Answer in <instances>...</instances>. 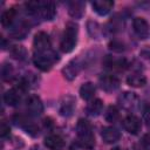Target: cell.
Returning <instances> with one entry per match:
<instances>
[{"label":"cell","instance_id":"obj_28","mask_svg":"<svg viewBox=\"0 0 150 150\" xmlns=\"http://www.w3.org/2000/svg\"><path fill=\"white\" fill-rule=\"evenodd\" d=\"M109 49L114 50V52H117V53H121L124 50V45L118 41V40H112L109 42Z\"/></svg>","mask_w":150,"mask_h":150},{"label":"cell","instance_id":"obj_30","mask_svg":"<svg viewBox=\"0 0 150 150\" xmlns=\"http://www.w3.org/2000/svg\"><path fill=\"white\" fill-rule=\"evenodd\" d=\"M139 55H141L144 60H146L148 62H150V47H148V46L143 47V48L141 49V52H139Z\"/></svg>","mask_w":150,"mask_h":150},{"label":"cell","instance_id":"obj_13","mask_svg":"<svg viewBox=\"0 0 150 150\" xmlns=\"http://www.w3.org/2000/svg\"><path fill=\"white\" fill-rule=\"evenodd\" d=\"M93 9L98 14V15H107L111 8L114 7V1L111 0H96L91 2Z\"/></svg>","mask_w":150,"mask_h":150},{"label":"cell","instance_id":"obj_15","mask_svg":"<svg viewBox=\"0 0 150 150\" xmlns=\"http://www.w3.org/2000/svg\"><path fill=\"white\" fill-rule=\"evenodd\" d=\"M74 109H75V100H74L71 96H67V97H64L63 101L61 102L59 111H60V115H61V116L69 117V116L73 115Z\"/></svg>","mask_w":150,"mask_h":150},{"label":"cell","instance_id":"obj_19","mask_svg":"<svg viewBox=\"0 0 150 150\" xmlns=\"http://www.w3.org/2000/svg\"><path fill=\"white\" fill-rule=\"evenodd\" d=\"M103 109V102L100 98H95L93 101H90L87 105V114L90 116H98L102 112Z\"/></svg>","mask_w":150,"mask_h":150},{"label":"cell","instance_id":"obj_8","mask_svg":"<svg viewBox=\"0 0 150 150\" xmlns=\"http://www.w3.org/2000/svg\"><path fill=\"white\" fill-rule=\"evenodd\" d=\"M38 13L40 14V16L43 20H53L55 18V14H56V9H55L54 2H52V1L39 2Z\"/></svg>","mask_w":150,"mask_h":150},{"label":"cell","instance_id":"obj_16","mask_svg":"<svg viewBox=\"0 0 150 150\" xmlns=\"http://www.w3.org/2000/svg\"><path fill=\"white\" fill-rule=\"evenodd\" d=\"M45 145L49 150H62L64 146V141L59 135H49L45 138Z\"/></svg>","mask_w":150,"mask_h":150},{"label":"cell","instance_id":"obj_33","mask_svg":"<svg viewBox=\"0 0 150 150\" xmlns=\"http://www.w3.org/2000/svg\"><path fill=\"white\" fill-rule=\"evenodd\" d=\"M134 150H145V149L142 146V144H136L134 145Z\"/></svg>","mask_w":150,"mask_h":150},{"label":"cell","instance_id":"obj_10","mask_svg":"<svg viewBox=\"0 0 150 150\" xmlns=\"http://www.w3.org/2000/svg\"><path fill=\"white\" fill-rule=\"evenodd\" d=\"M134 32L139 39H146L149 36V23L144 18H135L132 21Z\"/></svg>","mask_w":150,"mask_h":150},{"label":"cell","instance_id":"obj_11","mask_svg":"<svg viewBox=\"0 0 150 150\" xmlns=\"http://www.w3.org/2000/svg\"><path fill=\"white\" fill-rule=\"evenodd\" d=\"M100 86L104 91L111 93L120 87V80L114 75H102L100 77Z\"/></svg>","mask_w":150,"mask_h":150},{"label":"cell","instance_id":"obj_3","mask_svg":"<svg viewBox=\"0 0 150 150\" xmlns=\"http://www.w3.org/2000/svg\"><path fill=\"white\" fill-rule=\"evenodd\" d=\"M59 60L56 53H54L52 49L50 50H47V52H41V53H38L35 52L34 53V56H33V62L34 64L42 71H48L52 66Z\"/></svg>","mask_w":150,"mask_h":150},{"label":"cell","instance_id":"obj_4","mask_svg":"<svg viewBox=\"0 0 150 150\" xmlns=\"http://www.w3.org/2000/svg\"><path fill=\"white\" fill-rule=\"evenodd\" d=\"M118 104L128 111H132L138 105V96L135 93L125 91L118 97Z\"/></svg>","mask_w":150,"mask_h":150},{"label":"cell","instance_id":"obj_9","mask_svg":"<svg viewBox=\"0 0 150 150\" xmlns=\"http://www.w3.org/2000/svg\"><path fill=\"white\" fill-rule=\"evenodd\" d=\"M123 128L131 135H137L141 131L142 124L141 121L137 116L135 115H129L123 120Z\"/></svg>","mask_w":150,"mask_h":150},{"label":"cell","instance_id":"obj_6","mask_svg":"<svg viewBox=\"0 0 150 150\" xmlns=\"http://www.w3.org/2000/svg\"><path fill=\"white\" fill-rule=\"evenodd\" d=\"M26 107H27V111L32 115V116H40L43 111V104L42 101L39 96L36 95H32L27 98L26 101Z\"/></svg>","mask_w":150,"mask_h":150},{"label":"cell","instance_id":"obj_24","mask_svg":"<svg viewBox=\"0 0 150 150\" xmlns=\"http://www.w3.org/2000/svg\"><path fill=\"white\" fill-rule=\"evenodd\" d=\"M118 116H120V112H118V109L115 105H110L107 109V112L104 115V117H105V120L108 122H115V121H117Z\"/></svg>","mask_w":150,"mask_h":150},{"label":"cell","instance_id":"obj_22","mask_svg":"<svg viewBox=\"0 0 150 150\" xmlns=\"http://www.w3.org/2000/svg\"><path fill=\"white\" fill-rule=\"evenodd\" d=\"M29 32V28L25 25V23H20L19 26H15L11 32H9V35L14 39H23L27 33Z\"/></svg>","mask_w":150,"mask_h":150},{"label":"cell","instance_id":"obj_7","mask_svg":"<svg viewBox=\"0 0 150 150\" xmlns=\"http://www.w3.org/2000/svg\"><path fill=\"white\" fill-rule=\"evenodd\" d=\"M14 122H15L16 125L21 127L27 134H29V135H32V136H36L38 132H39L38 127H36L30 120H28L26 116L15 115V116H14Z\"/></svg>","mask_w":150,"mask_h":150},{"label":"cell","instance_id":"obj_31","mask_svg":"<svg viewBox=\"0 0 150 150\" xmlns=\"http://www.w3.org/2000/svg\"><path fill=\"white\" fill-rule=\"evenodd\" d=\"M141 144H142V146H143L145 150H150V132H149V134H145V135L142 137Z\"/></svg>","mask_w":150,"mask_h":150},{"label":"cell","instance_id":"obj_5","mask_svg":"<svg viewBox=\"0 0 150 150\" xmlns=\"http://www.w3.org/2000/svg\"><path fill=\"white\" fill-rule=\"evenodd\" d=\"M33 45H34L35 52H38V53L50 50V46H52L49 36H48V34L45 33V32H39V33L35 34Z\"/></svg>","mask_w":150,"mask_h":150},{"label":"cell","instance_id":"obj_14","mask_svg":"<svg viewBox=\"0 0 150 150\" xmlns=\"http://www.w3.org/2000/svg\"><path fill=\"white\" fill-rule=\"evenodd\" d=\"M101 136H102V139L105 143H108V144L115 143V142H117L121 138L120 131L116 128H114V127H105V128H103L102 132H101Z\"/></svg>","mask_w":150,"mask_h":150},{"label":"cell","instance_id":"obj_20","mask_svg":"<svg viewBox=\"0 0 150 150\" xmlns=\"http://www.w3.org/2000/svg\"><path fill=\"white\" fill-rule=\"evenodd\" d=\"M94 94H95V86L91 83V82H86L81 86L80 88V96L86 100V101H89L94 97Z\"/></svg>","mask_w":150,"mask_h":150},{"label":"cell","instance_id":"obj_23","mask_svg":"<svg viewBox=\"0 0 150 150\" xmlns=\"http://www.w3.org/2000/svg\"><path fill=\"white\" fill-rule=\"evenodd\" d=\"M15 18V9L14 8H9L7 11H5L2 14H1V25L2 27H9L13 22Z\"/></svg>","mask_w":150,"mask_h":150},{"label":"cell","instance_id":"obj_32","mask_svg":"<svg viewBox=\"0 0 150 150\" xmlns=\"http://www.w3.org/2000/svg\"><path fill=\"white\" fill-rule=\"evenodd\" d=\"M143 118L146 122V124H150V105L144 109V111H143Z\"/></svg>","mask_w":150,"mask_h":150},{"label":"cell","instance_id":"obj_27","mask_svg":"<svg viewBox=\"0 0 150 150\" xmlns=\"http://www.w3.org/2000/svg\"><path fill=\"white\" fill-rule=\"evenodd\" d=\"M1 77L4 81H9L13 77V68L11 64H4L1 68Z\"/></svg>","mask_w":150,"mask_h":150},{"label":"cell","instance_id":"obj_1","mask_svg":"<svg viewBox=\"0 0 150 150\" xmlns=\"http://www.w3.org/2000/svg\"><path fill=\"white\" fill-rule=\"evenodd\" d=\"M76 134L79 137V143L87 149H91L95 145V139L93 135L91 124L87 120H79L76 124Z\"/></svg>","mask_w":150,"mask_h":150},{"label":"cell","instance_id":"obj_25","mask_svg":"<svg viewBox=\"0 0 150 150\" xmlns=\"http://www.w3.org/2000/svg\"><path fill=\"white\" fill-rule=\"evenodd\" d=\"M11 53H12L13 57H15L18 60H25L26 55H27V52L22 46H13L11 49Z\"/></svg>","mask_w":150,"mask_h":150},{"label":"cell","instance_id":"obj_29","mask_svg":"<svg viewBox=\"0 0 150 150\" xmlns=\"http://www.w3.org/2000/svg\"><path fill=\"white\" fill-rule=\"evenodd\" d=\"M9 131H11L9 125H8L6 122H2L1 125H0V135H1V137L8 136V135H9Z\"/></svg>","mask_w":150,"mask_h":150},{"label":"cell","instance_id":"obj_2","mask_svg":"<svg viewBox=\"0 0 150 150\" xmlns=\"http://www.w3.org/2000/svg\"><path fill=\"white\" fill-rule=\"evenodd\" d=\"M76 42H77V25L74 22H68L64 28L62 40L60 43L61 50L63 53L71 52L75 48Z\"/></svg>","mask_w":150,"mask_h":150},{"label":"cell","instance_id":"obj_17","mask_svg":"<svg viewBox=\"0 0 150 150\" xmlns=\"http://www.w3.org/2000/svg\"><path fill=\"white\" fill-rule=\"evenodd\" d=\"M21 91L16 88H13V89H9L5 93L4 95V101L7 105L9 107H15L19 102H20V94Z\"/></svg>","mask_w":150,"mask_h":150},{"label":"cell","instance_id":"obj_18","mask_svg":"<svg viewBox=\"0 0 150 150\" xmlns=\"http://www.w3.org/2000/svg\"><path fill=\"white\" fill-rule=\"evenodd\" d=\"M69 15L74 19H80L83 15L84 12V4L81 1H71L68 6Z\"/></svg>","mask_w":150,"mask_h":150},{"label":"cell","instance_id":"obj_34","mask_svg":"<svg viewBox=\"0 0 150 150\" xmlns=\"http://www.w3.org/2000/svg\"><path fill=\"white\" fill-rule=\"evenodd\" d=\"M112 150H121V149H120V148H114Z\"/></svg>","mask_w":150,"mask_h":150},{"label":"cell","instance_id":"obj_26","mask_svg":"<svg viewBox=\"0 0 150 150\" xmlns=\"http://www.w3.org/2000/svg\"><path fill=\"white\" fill-rule=\"evenodd\" d=\"M87 27H88V32L90 34V36L97 39L101 34V29H100V26L97 22H94V21H88L87 23Z\"/></svg>","mask_w":150,"mask_h":150},{"label":"cell","instance_id":"obj_12","mask_svg":"<svg viewBox=\"0 0 150 150\" xmlns=\"http://www.w3.org/2000/svg\"><path fill=\"white\" fill-rule=\"evenodd\" d=\"M80 69H81V64H80L79 60H71L62 69V74L68 81H71L77 76V74L80 73Z\"/></svg>","mask_w":150,"mask_h":150},{"label":"cell","instance_id":"obj_21","mask_svg":"<svg viewBox=\"0 0 150 150\" xmlns=\"http://www.w3.org/2000/svg\"><path fill=\"white\" fill-rule=\"evenodd\" d=\"M127 83L131 87L135 88H141L143 86H145L146 83V77L142 74H132L130 76L127 77Z\"/></svg>","mask_w":150,"mask_h":150}]
</instances>
